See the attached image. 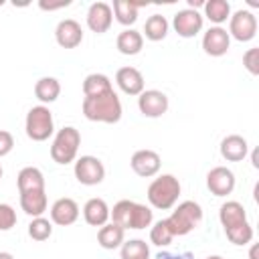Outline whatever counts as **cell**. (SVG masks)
I'll use <instances>...</instances> for the list:
<instances>
[{
  "label": "cell",
  "instance_id": "cell-1",
  "mask_svg": "<svg viewBox=\"0 0 259 259\" xmlns=\"http://www.w3.org/2000/svg\"><path fill=\"white\" fill-rule=\"evenodd\" d=\"M81 107H83V115L89 121H99V123H117L123 113L121 101L113 89L85 97Z\"/></svg>",
  "mask_w": 259,
  "mask_h": 259
},
{
  "label": "cell",
  "instance_id": "cell-2",
  "mask_svg": "<svg viewBox=\"0 0 259 259\" xmlns=\"http://www.w3.org/2000/svg\"><path fill=\"white\" fill-rule=\"evenodd\" d=\"M109 219H111V223L119 225L123 231H127V229L140 231V229H146V227L152 225L154 212H152L150 206H146L142 202L123 198V200H119V202L113 204Z\"/></svg>",
  "mask_w": 259,
  "mask_h": 259
},
{
  "label": "cell",
  "instance_id": "cell-3",
  "mask_svg": "<svg viewBox=\"0 0 259 259\" xmlns=\"http://www.w3.org/2000/svg\"><path fill=\"white\" fill-rule=\"evenodd\" d=\"M180 180L174 174H160L158 178H154L148 186V202L158 208V210H170L180 196Z\"/></svg>",
  "mask_w": 259,
  "mask_h": 259
},
{
  "label": "cell",
  "instance_id": "cell-4",
  "mask_svg": "<svg viewBox=\"0 0 259 259\" xmlns=\"http://www.w3.org/2000/svg\"><path fill=\"white\" fill-rule=\"evenodd\" d=\"M164 221L174 237H184L202 223V206L194 200H184Z\"/></svg>",
  "mask_w": 259,
  "mask_h": 259
},
{
  "label": "cell",
  "instance_id": "cell-5",
  "mask_svg": "<svg viewBox=\"0 0 259 259\" xmlns=\"http://www.w3.org/2000/svg\"><path fill=\"white\" fill-rule=\"evenodd\" d=\"M81 146V134L73 125H65L55 134V140L51 144V158L57 164H71L77 158Z\"/></svg>",
  "mask_w": 259,
  "mask_h": 259
},
{
  "label": "cell",
  "instance_id": "cell-6",
  "mask_svg": "<svg viewBox=\"0 0 259 259\" xmlns=\"http://www.w3.org/2000/svg\"><path fill=\"white\" fill-rule=\"evenodd\" d=\"M24 130L26 136L32 142H45L55 134V119L53 111L47 105H34L28 109L26 119H24Z\"/></svg>",
  "mask_w": 259,
  "mask_h": 259
},
{
  "label": "cell",
  "instance_id": "cell-7",
  "mask_svg": "<svg viewBox=\"0 0 259 259\" xmlns=\"http://www.w3.org/2000/svg\"><path fill=\"white\" fill-rule=\"evenodd\" d=\"M73 174L77 178V182L85 184V186H95L101 184L105 178V166L97 156H81L75 160L73 166Z\"/></svg>",
  "mask_w": 259,
  "mask_h": 259
},
{
  "label": "cell",
  "instance_id": "cell-8",
  "mask_svg": "<svg viewBox=\"0 0 259 259\" xmlns=\"http://www.w3.org/2000/svg\"><path fill=\"white\" fill-rule=\"evenodd\" d=\"M229 36L239 42H249L257 34V18L249 10H237L229 18Z\"/></svg>",
  "mask_w": 259,
  "mask_h": 259
},
{
  "label": "cell",
  "instance_id": "cell-9",
  "mask_svg": "<svg viewBox=\"0 0 259 259\" xmlns=\"http://www.w3.org/2000/svg\"><path fill=\"white\" fill-rule=\"evenodd\" d=\"M168 95L160 89H144L138 95V109L146 117H162L168 111Z\"/></svg>",
  "mask_w": 259,
  "mask_h": 259
},
{
  "label": "cell",
  "instance_id": "cell-10",
  "mask_svg": "<svg viewBox=\"0 0 259 259\" xmlns=\"http://www.w3.org/2000/svg\"><path fill=\"white\" fill-rule=\"evenodd\" d=\"M202 24H204V18L198 10H192V8H182L174 14L172 18V26L176 30L178 36L182 38H192L196 36L200 30H202Z\"/></svg>",
  "mask_w": 259,
  "mask_h": 259
},
{
  "label": "cell",
  "instance_id": "cell-11",
  "mask_svg": "<svg viewBox=\"0 0 259 259\" xmlns=\"http://www.w3.org/2000/svg\"><path fill=\"white\" fill-rule=\"evenodd\" d=\"M206 188L214 196H227L235 190V174L227 166H214L206 174Z\"/></svg>",
  "mask_w": 259,
  "mask_h": 259
},
{
  "label": "cell",
  "instance_id": "cell-12",
  "mask_svg": "<svg viewBox=\"0 0 259 259\" xmlns=\"http://www.w3.org/2000/svg\"><path fill=\"white\" fill-rule=\"evenodd\" d=\"M130 166L138 176L152 178L160 172L162 160H160V154L154 152V150H138V152H134V156L130 160Z\"/></svg>",
  "mask_w": 259,
  "mask_h": 259
},
{
  "label": "cell",
  "instance_id": "cell-13",
  "mask_svg": "<svg viewBox=\"0 0 259 259\" xmlns=\"http://www.w3.org/2000/svg\"><path fill=\"white\" fill-rule=\"evenodd\" d=\"M229 47H231V36L227 32V28H223V26H210L202 34V51L210 57L227 55Z\"/></svg>",
  "mask_w": 259,
  "mask_h": 259
},
{
  "label": "cell",
  "instance_id": "cell-14",
  "mask_svg": "<svg viewBox=\"0 0 259 259\" xmlns=\"http://www.w3.org/2000/svg\"><path fill=\"white\" fill-rule=\"evenodd\" d=\"M55 40L63 49H75L83 40V28L75 18H63L55 28Z\"/></svg>",
  "mask_w": 259,
  "mask_h": 259
},
{
  "label": "cell",
  "instance_id": "cell-15",
  "mask_svg": "<svg viewBox=\"0 0 259 259\" xmlns=\"http://www.w3.org/2000/svg\"><path fill=\"white\" fill-rule=\"evenodd\" d=\"M113 22V12H111V6L107 2H93L87 10V26L91 32H97V34H103L109 30Z\"/></svg>",
  "mask_w": 259,
  "mask_h": 259
},
{
  "label": "cell",
  "instance_id": "cell-16",
  "mask_svg": "<svg viewBox=\"0 0 259 259\" xmlns=\"http://www.w3.org/2000/svg\"><path fill=\"white\" fill-rule=\"evenodd\" d=\"M77 219H79V204L73 198L63 196V198H57L53 202V206H51V223H55L59 227H69Z\"/></svg>",
  "mask_w": 259,
  "mask_h": 259
},
{
  "label": "cell",
  "instance_id": "cell-17",
  "mask_svg": "<svg viewBox=\"0 0 259 259\" xmlns=\"http://www.w3.org/2000/svg\"><path fill=\"white\" fill-rule=\"evenodd\" d=\"M115 83L125 95H140L144 91V75L136 67H121L115 73Z\"/></svg>",
  "mask_w": 259,
  "mask_h": 259
},
{
  "label": "cell",
  "instance_id": "cell-18",
  "mask_svg": "<svg viewBox=\"0 0 259 259\" xmlns=\"http://www.w3.org/2000/svg\"><path fill=\"white\" fill-rule=\"evenodd\" d=\"M249 154V144L243 136L239 134H229L223 138L221 142V156L227 160V162H241L245 160Z\"/></svg>",
  "mask_w": 259,
  "mask_h": 259
},
{
  "label": "cell",
  "instance_id": "cell-19",
  "mask_svg": "<svg viewBox=\"0 0 259 259\" xmlns=\"http://www.w3.org/2000/svg\"><path fill=\"white\" fill-rule=\"evenodd\" d=\"M109 214H111L109 204L103 198H97V196L89 198L83 206V219L91 227H103L105 223H109Z\"/></svg>",
  "mask_w": 259,
  "mask_h": 259
},
{
  "label": "cell",
  "instance_id": "cell-20",
  "mask_svg": "<svg viewBox=\"0 0 259 259\" xmlns=\"http://www.w3.org/2000/svg\"><path fill=\"white\" fill-rule=\"evenodd\" d=\"M219 221H221L223 229L227 231L231 227H237V225L245 223L247 221V210L239 200H227L219 208Z\"/></svg>",
  "mask_w": 259,
  "mask_h": 259
},
{
  "label": "cell",
  "instance_id": "cell-21",
  "mask_svg": "<svg viewBox=\"0 0 259 259\" xmlns=\"http://www.w3.org/2000/svg\"><path fill=\"white\" fill-rule=\"evenodd\" d=\"M115 47H117V51H119L121 55L134 57V55H138V53L142 51V47H144V36H142V32L136 30V28H125V30H121V32L117 34Z\"/></svg>",
  "mask_w": 259,
  "mask_h": 259
},
{
  "label": "cell",
  "instance_id": "cell-22",
  "mask_svg": "<svg viewBox=\"0 0 259 259\" xmlns=\"http://www.w3.org/2000/svg\"><path fill=\"white\" fill-rule=\"evenodd\" d=\"M47 190H30V192H20V208L28 217H42L47 210Z\"/></svg>",
  "mask_w": 259,
  "mask_h": 259
},
{
  "label": "cell",
  "instance_id": "cell-23",
  "mask_svg": "<svg viewBox=\"0 0 259 259\" xmlns=\"http://www.w3.org/2000/svg\"><path fill=\"white\" fill-rule=\"evenodd\" d=\"M125 241V231L115 225V223H105L103 227H99L97 231V243L103 247V249H119Z\"/></svg>",
  "mask_w": 259,
  "mask_h": 259
},
{
  "label": "cell",
  "instance_id": "cell-24",
  "mask_svg": "<svg viewBox=\"0 0 259 259\" xmlns=\"http://www.w3.org/2000/svg\"><path fill=\"white\" fill-rule=\"evenodd\" d=\"M18 192H30V190H45V176L36 166H24L16 176Z\"/></svg>",
  "mask_w": 259,
  "mask_h": 259
},
{
  "label": "cell",
  "instance_id": "cell-25",
  "mask_svg": "<svg viewBox=\"0 0 259 259\" xmlns=\"http://www.w3.org/2000/svg\"><path fill=\"white\" fill-rule=\"evenodd\" d=\"M140 6H144V2H134V0H115L111 6V12L115 16V20L123 26H130L138 20V10Z\"/></svg>",
  "mask_w": 259,
  "mask_h": 259
},
{
  "label": "cell",
  "instance_id": "cell-26",
  "mask_svg": "<svg viewBox=\"0 0 259 259\" xmlns=\"http://www.w3.org/2000/svg\"><path fill=\"white\" fill-rule=\"evenodd\" d=\"M34 95L40 101V105L57 101L59 95H61V83H59V79H55V77H40L34 83Z\"/></svg>",
  "mask_w": 259,
  "mask_h": 259
},
{
  "label": "cell",
  "instance_id": "cell-27",
  "mask_svg": "<svg viewBox=\"0 0 259 259\" xmlns=\"http://www.w3.org/2000/svg\"><path fill=\"white\" fill-rule=\"evenodd\" d=\"M202 8H204V16L214 26H221L223 22H227L231 18V4L227 0H208V2H204Z\"/></svg>",
  "mask_w": 259,
  "mask_h": 259
},
{
  "label": "cell",
  "instance_id": "cell-28",
  "mask_svg": "<svg viewBox=\"0 0 259 259\" xmlns=\"http://www.w3.org/2000/svg\"><path fill=\"white\" fill-rule=\"evenodd\" d=\"M168 28H170V22L166 20V16H162V14H152V16H148V20H146V24H144V34H142V36H146L148 40L158 42V40L166 38Z\"/></svg>",
  "mask_w": 259,
  "mask_h": 259
},
{
  "label": "cell",
  "instance_id": "cell-29",
  "mask_svg": "<svg viewBox=\"0 0 259 259\" xmlns=\"http://www.w3.org/2000/svg\"><path fill=\"white\" fill-rule=\"evenodd\" d=\"M113 85L109 81L107 75L103 73H89L85 79H83V95L89 97V95H99V93H105V91H111Z\"/></svg>",
  "mask_w": 259,
  "mask_h": 259
},
{
  "label": "cell",
  "instance_id": "cell-30",
  "mask_svg": "<svg viewBox=\"0 0 259 259\" xmlns=\"http://www.w3.org/2000/svg\"><path fill=\"white\" fill-rule=\"evenodd\" d=\"M119 257L121 259H150V247L144 239H130L123 241L119 247Z\"/></svg>",
  "mask_w": 259,
  "mask_h": 259
},
{
  "label": "cell",
  "instance_id": "cell-31",
  "mask_svg": "<svg viewBox=\"0 0 259 259\" xmlns=\"http://www.w3.org/2000/svg\"><path fill=\"white\" fill-rule=\"evenodd\" d=\"M53 235V223L45 217H34L30 223H28V237L32 241H47L49 237Z\"/></svg>",
  "mask_w": 259,
  "mask_h": 259
},
{
  "label": "cell",
  "instance_id": "cell-32",
  "mask_svg": "<svg viewBox=\"0 0 259 259\" xmlns=\"http://www.w3.org/2000/svg\"><path fill=\"white\" fill-rule=\"evenodd\" d=\"M225 235H227V239H229L233 245L243 247V245H249V243L253 241V227L249 225V221H245V223H241V225H237V227L227 229Z\"/></svg>",
  "mask_w": 259,
  "mask_h": 259
},
{
  "label": "cell",
  "instance_id": "cell-33",
  "mask_svg": "<svg viewBox=\"0 0 259 259\" xmlns=\"http://www.w3.org/2000/svg\"><path fill=\"white\" fill-rule=\"evenodd\" d=\"M172 239H174V235L170 233V229H168L164 219L154 223V227L150 229V243L156 245V247H168L172 243Z\"/></svg>",
  "mask_w": 259,
  "mask_h": 259
},
{
  "label": "cell",
  "instance_id": "cell-34",
  "mask_svg": "<svg viewBox=\"0 0 259 259\" xmlns=\"http://www.w3.org/2000/svg\"><path fill=\"white\" fill-rule=\"evenodd\" d=\"M12 227H16V210L10 204L0 202V231H10Z\"/></svg>",
  "mask_w": 259,
  "mask_h": 259
},
{
  "label": "cell",
  "instance_id": "cell-35",
  "mask_svg": "<svg viewBox=\"0 0 259 259\" xmlns=\"http://www.w3.org/2000/svg\"><path fill=\"white\" fill-rule=\"evenodd\" d=\"M243 65L251 75H259V49H249L243 55Z\"/></svg>",
  "mask_w": 259,
  "mask_h": 259
},
{
  "label": "cell",
  "instance_id": "cell-36",
  "mask_svg": "<svg viewBox=\"0 0 259 259\" xmlns=\"http://www.w3.org/2000/svg\"><path fill=\"white\" fill-rule=\"evenodd\" d=\"M12 148H14V138H12V134L6 132V130H0V158L8 156V154L12 152Z\"/></svg>",
  "mask_w": 259,
  "mask_h": 259
},
{
  "label": "cell",
  "instance_id": "cell-37",
  "mask_svg": "<svg viewBox=\"0 0 259 259\" xmlns=\"http://www.w3.org/2000/svg\"><path fill=\"white\" fill-rule=\"evenodd\" d=\"M158 259H194V255L190 251H184V253H168V251H160L158 253Z\"/></svg>",
  "mask_w": 259,
  "mask_h": 259
},
{
  "label": "cell",
  "instance_id": "cell-38",
  "mask_svg": "<svg viewBox=\"0 0 259 259\" xmlns=\"http://www.w3.org/2000/svg\"><path fill=\"white\" fill-rule=\"evenodd\" d=\"M71 2L69 0H63V2H38V6L42 8V10H57V8H65V6H69Z\"/></svg>",
  "mask_w": 259,
  "mask_h": 259
},
{
  "label": "cell",
  "instance_id": "cell-39",
  "mask_svg": "<svg viewBox=\"0 0 259 259\" xmlns=\"http://www.w3.org/2000/svg\"><path fill=\"white\" fill-rule=\"evenodd\" d=\"M200 6H204V2H202V0H188V8L196 10V8H200Z\"/></svg>",
  "mask_w": 259,
  "mask_h": 259
},
{
  "label": "cell",
  "instance_id": "cell-40",
  "mask_svg": "<svg viewBox=\"0 0 259 259\" xmlns=\"http://www.w3.org/2000/svg\"><path fill=\"white\" fill-rule=\"evenodd\" d=\"M249 259H257V245H251V251H249Z\"/></svg>",
  "mask_w": 259,
  "mask_h": 259
},
{
  "label": "cell",
  "instance_id": "cell-41",
  "mask_svg": "<svg viewBox=\"0 0 259 259\" xmlns=\"http://www.w3.org/2000/svg\"><path fill=\"white\" fill-rule=\"evenodd\" d=\"M0 259H14V255L8 251H0Z\"/></svg>",
  "mask_w": 259,
  "mask_h": 259
},
{
  "label": "cell",
  "instance_id": "cell-42",
  "mask_svg": "<svg viewBox=\"0 0 259 259\" xmlns=\"http://www.w3.org/2000/svg\"><path fill=\"white\" fill-rule=\"evenodd\" d=\"M251 160H253V166H255V168H259V162H257V152H253V154H251Z\"/></svg>",
  "mask_w": 259,
  "mask_h": 259
},
{
  "label": "cell",
  "instance_id": "cell-43",
  "mask_svg": "<svg viewBox=\"0 0 259 259\" xmlns=\"http://www.w3.org/2000/svg\"><path fill=\"white\" fill-rule=\"evenodd\" d=\"M206 259H225V257H221V255H208Z\"/></svg>",
  "mask_w": 259,
  "mask_h": 259
},
{
  "label": "cell",
  "instance_id": "cell-44",
  "mask_svg": "<svg viewBox=\"0 0 259 259\" xmlns=\"http://www.w3.org/2000/svg\"><path fill=\"white\" fill-rule=\"evenodd\" d=\"M2 174H4V170H2V166H0V178H2Z\"/></svg>",
  "mask_w": 259,
  "mask_h": 259
}]
</instances>
